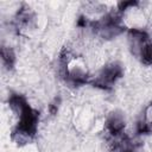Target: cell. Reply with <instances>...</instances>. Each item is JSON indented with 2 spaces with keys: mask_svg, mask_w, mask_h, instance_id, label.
<instances>
[{
  "mask_svg": "<svg viewBox=\"0 0 152 152\" xmlns=\"http://www.w3.org/2000/svg\"><path fill=\"white\" fill-rule=\"evenodd\" d=\"M121 74V69L116 65H110V66H107L102 74L100 75L99 80L96 81V84H100V86H108L110 83H113Z\"/></svg>",
  "mask_w": 152,
  "mask_h": 152,
  "instance_id": "1",
  "label": "cell"
},
{
  "mask_svg": "<svg viewBox=\"0 0 152 152\" xmlns=\"http://www.w3.org/2000/svg\"><path fill=\"white\" fill-rule=\"evenodd\" d=\"M108 128L113 134H118L122 128H124V122L119 118H112L108 121Z\"/></svg>",
  "mask_w": 152,
  "mask_h": 152,
  "instance_id": "2",
  "label": "cell"
},
{
  "mask_svg": "<svg viewBox=\"0 0 152 152\" xmlns=\"http://www.w3.org/2000/svg\"><path fill=\"white\" fill-rule=\"evenodd\" d=\"M2 59L4 62L11 66L13 64V61H14V57H13V53L10 51V50H6V49H2Z\"/></svg>",
  "mask_w": 152,
  "mask_h": 152,
  "instance_id": "3",
  "label": "cell"
}]
</instances>
